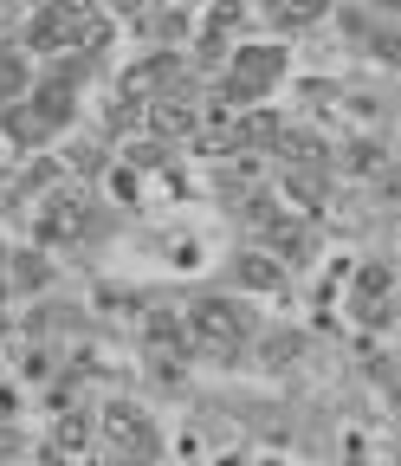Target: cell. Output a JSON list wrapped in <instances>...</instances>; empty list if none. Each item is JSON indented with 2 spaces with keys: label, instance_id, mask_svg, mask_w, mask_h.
<instances>
[{
  "label": "cell",
  "instance_id": "14",
  "mask_svg": "<svg viewBox=\"0 0 401 466\" xmlns=\"http://www.w3.org/2000/svg\"><path fill=\"white\" fill-rule=\"evenodd\" d=\"M0 453H14V434H0Z\"/></svg>",
  "mask_w": 401,
  "mask_h": 466
},
{
  "label": "cell",
  "instance_id": "3",
  "mask_svg": "<svg viewBox=\"0 0 401 466\" xmlns=\"http://www.w3.org/2000/svg\"><path fill=\"white\" fill-rule=\"evenodd\" d=\"M388 291H395V272H388L382 259H369V266L356 272V299H350L356 324H388V318H395V305H388Z\"/></svg>",
  "mask_w": 401,
  "mask_h": 466
},
{
  "label": "cell",
  "instance_id": "1",
  "mask_svg": "<svg viewBox=\"0 0 401 466\" xmlns=\"http://www.w3.org/2000/svg\"><path fill=\"white\" fill-rule=\"evenodd\" d=\"M246 337H253V318H246V305H234V299H201V305L188 311V343L207 350L214 363H234L240 350H246Z\"/></svg>",
  "mask_w": 401,
  "mask_h": 466
},
{
  "label": "cell",
  "instance_id": "12",
  "mask_svg": "<svg viewBox=\"0 0 401 466\" xmlns=\"http://www.w3.org/2000/svg\"><path fill=\"white\" fill-rule=\"evenodd\" d=\"M85 441H91V421L85 415H65L59 421V447H85Z\"/></svg>",
  "mask_w": 401,
  "mask_h": 466
},
{
  "label": "cell",
  "instance_id": "13",
  "mask_svg": "<svg viewBox=\"0 0 401 466\" xmlns=\"http://www.w3.org/2000/svg\"><path fill=\"white\" fill-rule=\"evenodd\" d=\"M266 357H272V363H285V357H298V337H272V343H266Z\"/></svg>",
  "mask_w": 401,
  "mask_h": 466
},
{
  "label": "cell",
  "instance_id": "7",
  "mask_svg": "<svg viewBox=\"0 0 401 466\" xmlns=\"http://www.w3.org/2000/svg\"><path fill=\"white\" fill-rule=\"evenodd\" d=\"M201 116H195V104L188 97H155V110H149V130L155 137H182V130H195Z\"/></svg>",
  "mask_w": 401,
  "mask_h": 466
},
{
  "label": "cell",
  "instance_id": "8",
  "mask_svg": "<svg viewBox=\"0 0 401 466\" xmlns=\"http://www.w3.org/2000/svg\"><path fill=\"white\" fill-rule=\"evenodd\" d=\"M168 78H175V58H149V66H136V72L124 78V91L143 97V91H155V85H168Z\"/></svg>",
  "mask_w": 401,
  "mask_h": 466
},
{
  "label": "cell",
  "instance_id": "5",
  "mask_svg": "<svg viewBox=\"0 0 401 466\" xmlns=\"http://www.w3.org/2000/svg\"><path fill=\"white\" fill-rule=\"evenodd\" d=\"M85 227H91L85 201L78 195H59V201H45V214H39V240H78Z\"/></svg>",
  "mask_w": 401,
  "mask_h": 466
},
{
  "label": "cell",
  "instance_id": "11",
  "mask_svg": "<svg viewBox=\"0 0 401 466\" xmlns=\"http://www.w3.org/2000/svg\"><path fill=\"white\" fill-rule=\"evenodd\" d=\"M20 91H26V66L20 58H0V110H14Z\"/></svg>",
  "mask_w": 401,
  "mask_h": 466
},
{
  "label": "cell",
  "instance_id": "4",
  "mask_svg": "<svg viewBox=\"0 0 401 466\" xmlns=\"http://www.w3.org/2000/svg\"><path fill=\"white\" fill-rule=\"evenodd\" d=\"M104 434H110V447H124V453H149L155 447V428H149V415L136 401H110L104 408Z\"/></svg>",
  "mask_w": 401,
  "mask_h": 466
},
{
  "label": "cell",
  "instance_id": "6",
  "mask_svg": "<svg viewBox=\"0 0 401 466\" xmlns=\"http://www.w3.org/2000/svg\"><path fill=\"white\" fill-rule=\"evenodd\" d=\"M149 343H155V357L168 350V370H175V363L188 357V324H182L175 311H155V318H149Z\"/></svg>",
  "mask_w": 401,
  "mask_h": 466
},
{
  "label": "cell",
  "instance_id": "10",
  "mask_svg": "<svg viewBox=\"0 0 401 466\" xmlns=\"http://www.w3.org/2000/svg\"><path fill=\"white\" fill-rule=\"evenodd\" d=\"M240 279H246L253 291H272V285H278V266H272V253H266V259H259V253H246V259H240Z\"/></svg>",
  "mask_w": 401,
  "mask_h": 466
},
{
  "label": "cell",
  "instance_id": "2",
  "mask_svg": "<svg viewBox=\"0 0 401 466\" xmlns=\"http://www.w3.org/2000/svg\"><path fill=\"white\" fill-rule=\"evenodd\" d=\"M278 72H285V52H278V46H246V52L234 58V72H226V97H234V104H253L266 85H278Z\"/></svg>",
  "mask_w": 401,
  "mask_h": 466
},
{
  "label": "cell",
  "instance_id": "9",
  "mask_svg": "<svg viewBox=\"0 0 401 466\" xmlns=\"http://www.w3.org/2000/svg\"><path fill=\"white\" fill-rule=\"evenodd\" d=\"M278 26H311V20H324V0H278Z\"/></svg>",
  "mask_w": 401,
  "mask_h": 466
}]
</instances>
